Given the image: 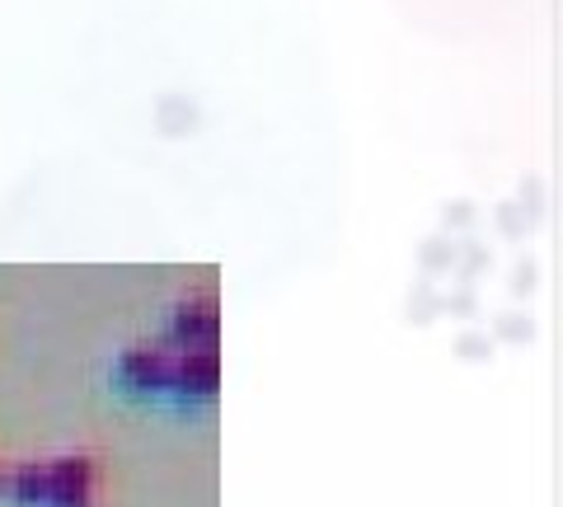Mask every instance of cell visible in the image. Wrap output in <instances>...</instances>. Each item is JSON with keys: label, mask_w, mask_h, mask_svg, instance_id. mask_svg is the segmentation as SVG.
I'll return each instance as SVG.
<instances>
[{"label": "cell", "mask_w": 563, "mask_h": 507, "mask_svg": "<svg viewBox=\"0 0 563 507\" xmlns=\"http://www.w3.org/2000/svg\"><path fill=\"white\" fill-rule=\"evenodd\" d=\"M14 498H20L24 507H38L47 498V465H24L20 475H14Z\"/></svg>", "instance_id": "5"}, {"label": "cell", "mask_w": 563, "mask_h": 507, "mask_svg": "<svg viewBox=\"0 0 563 507\" xmlns=\"http://www.w3.org/2000/svg\"><path fill=\"white\" fill-rule=\"evenodd\" d=\"M169 386L184 395H211L217 390V353L211 348H184V357L174 362Z\"/></svg>", "instance_id": "4"}, {"label": "cell", "mask_w": 563, "mask_h": 507, "mask_svg": "<svg viewBox=\"0 0 563 507\" xmlns=\"http://www.w3.org/2000/svg\"><path fill=\"white\" fill-rule=\"evenodd\" d=\"M90 484L95 465L85 456H66L47 465V498L43 507H90Z\"/></svg>", "instance_id": "1"}, {"label": "cell", "mask_w": 563, "mask_h": 507, "mask_svg": "<svg viewBox=\"0 0 563 507\" xmlns=\"http://www.w3.org/2000/svg\"><path fill=\"white\" fill-rule=\"evenodd\" d=\"M174 343L184 348H211L217 343V306L211 301H188L174 310V324H169Z\"/></svg>", "instance_id": "3"}, {"label": "cell", "mask_w": 563, "mask_h": 507, "mask_svg": "<svg viewBox=\"0 0 563 507\" xmlns=\"http://www.w3.org/2000/svg\"><path fill=\"white\" fill-rule=\"evenodd\" d=\"M0 484H5V475H0Z\"/></svg>", "instance_id": "6"}, {"label": "cell", "mask_w": 563, "mask_h": 507, "mask_svg": "<svg viewBox=\"0 0 563 507\" xmlns=\"http://www.w3.org/2000/svg\"><path fill=\"white\" fill-rule=\"evenodd\" d=\"M118 376L128 381L132 390H165L174 381V362L165 357V348H132V353L118 362Z\"/></svg>", "instance_id": "2"}]
</instances>
